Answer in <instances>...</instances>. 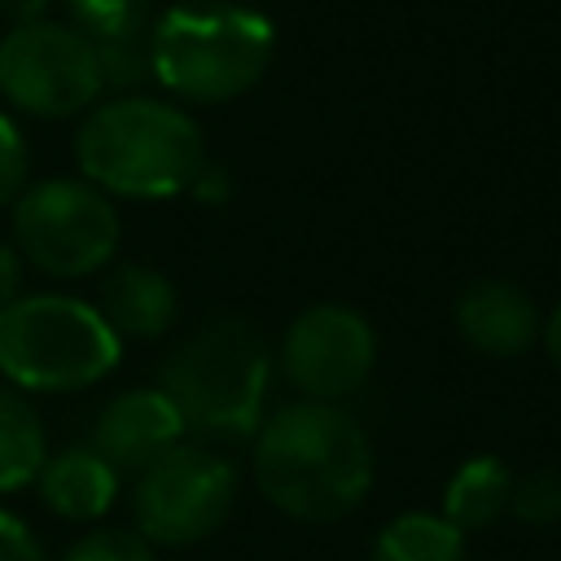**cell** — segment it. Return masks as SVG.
<instances>
[{
  "instance_id": "3",
  "label": "cell",
  "mask_w": 561,
  "mask_h": 561,
  "mask_svg": "<svg viewBox=\"0 0 561 561\" xmlns=\"http://www.w3.org/2000/svg\"><path fill=\"white\" fill-rule=\"evenodd\" d=\"M272 351L254 320L206 316L158 368V390L175 403L184 434L202 443H250L263 425Z\"/></svg>"
},
{
  "instance_id": "21",
  "label": "cell",
  "mask_w": 561,
  "mask_h": 561,
  "mask_svg": "<svg viewBox=\"0 0 561 561\" xmlns=\"http://www.w3.org/2000/svg\"><path fill=\"white\" fill-rule=\"evenodd\" d=\"M0 561H48L35 530L22 517L4 513V508H0Z\"/></svg>"
},
{
  "instance_id": "19",
  "label": "cell",
  "mask_w": 561,
  "mask_h": 561,
  "mask_svg": "<svg viewBox=\"0 0 561 561\" xmlns=\"http://www.w3.org/2000/svg\"><path fill=\"white\" fill-rule=\"evenodd\" d=\"M61 561H158L153 557V543L131 526H96L88 535H79Z\"/></svg>"
},
{
  "instance_id": "24",
  "label": "cell",
  "mask_w": 561,
  "mask_h": 561,
  "mask_svg": "<svg viewBox=\"0 0 561 561\" xmlns=\"http://www.w3.org/2000/svg\"><path fill=\"white\" fill-rule=\"evenodd\" d=\"M48 9H53V0H0V13H4L13 26L39 22V18H48Z\"/></svg>"
},
{
  "instance_id": "18",
  "label": "cell",
  "mask_w": 561,
  "mask_h": 561,
  "mask_svg": "<svg viewBox=\"0 0 561 561\" xmlns=\"http://www.w3.org/2000/svg\"><path fill=\"white\" fill-rule=\"evenodd\" d=\"M508 513L526 526H539V530L561 526V473L557 469H530L526 478H517Z\"/></svg>"
},
{
  "instance_id": "22",
  "label": "cell",
  "mask_w": 561,
  "mask_h": 561,
  "mask_svg": "<svg viewBox=\"0 0 561 561\" xmlns=\"http://www.w3.org/2000/svg\"><path fill=\"white\" fill-rule=\"evenodd\" d=\"M22 272H26V259L18 254V245L0 241V307L22 294Z\"/></svg>"
},
{
  "instance_id": "10",
  "label": "cell",
  "mask_w": 561,
  "mask_h": 561,
  "mask_svg": "<svg viewBox=\"0 0 561 561\" xmlns=\"http://www.w3.org/2000/svg\"><path fill=\"white\" fill-rule=\"evenodd\" d=\"M180 443H184V421L158 386H136L114 394L96 412L88 438V447L101 451L118 473H140Z\"/></svg>"
},
{
  "instance_id": "16",
  "label": "cell",
  "mask_w": 561,
  "mask_h": 561,
  "mask_svg": "<svg viewBox=\"0 0 561 561\" xmlns=\"http://www.w3.org/2000/svg\"><path fill=\"white\" fill-rule=\"evenodd\" d=\"M48 460L44 421L18 386H0V491L31 486Z\"/></svg>"
},
{
  "instance_id": "1",
  "label": "cell",
  "mask_w": 561,
  "mask_h": 561,
  "mask_svg": "<svg viewBox=\"0 0 561 561\" xmlns=\"http://www.w3.org/2000/svg\"><path fill=\"white\" fill-rule=\"evenodd\" d=\"M254 482L294 522H337L373 486V443L342 403L298 399L254 430Z\"/></svg>"
},
{
  "instance_id": "25",
  "label": "cell",
  "mask_w": 561,
  "mask_h": 561,
  "mask_svg": "<svg viewBox=\"0 0 561 561\" xmlns=\"http://www.w3.org/2000/svg\"><path fill=\"white\" fill-rule=\"evenodd\" d=\"M539 337H543V346H548V359L561 368V302H557L552 316L543 320V333H539Z\"/></svg>"
},
{
  "instance_id": "13",
  "label": "cell",
  "mask_w": 561,
  "mask_h": 561,
  "mask_svg": "<svg viewBox=\"0 0 561 561\" xmlns=\"http://www.w3.org/2000/svg\"><path fill=\"white\" fill-rule=\"evenodd\" d=\"M96 311L105 316V324L118 337L153 342V337H162L175 324L180 298H175V285L158 267H149V263H118L101 280Z\"/></svg>"
},
{
  "instance_id": "17",
  "label": "cell",
  "mask_w": 561,
  "mask_h": 561,
  "mask_svg": "<svg viewBox=\"0 0 561 561\" xmlns=\"http://www.w3.org/2000/svg\"><path fill=\"white\" fill-rule=\"evenodd\" d=\"M368 561H469V557H465V535L443 513L412 508L377 530Z\"/></svg>"
},
{
  "instance_id": "12",
  "label": "cell",
  "mask_w": 561,
  "mask_h": 561,
  "mask_svg": "<svg viewBox=\"0 0 561 561\" xmlns=\"http://www.w3.org/2000/svg\"><path fill=\"white\" fill-rule=\"evenodd\" d=\"M70 26L83 31L101 57L105 88H136L149 79V31L153 4L149 0H61Z\"/></svg>"
},
{
  "instance_id": "9",
  "label": "cell",
  "mask_w": 561,
  "mask_h": 561,
  "mask_svg": "<svg viewBox=\"0 0 561 561\" xmlns=\"http://www.w3.org/2000/svg\"><path fill=\"white\" fill-rule=\"evenodd\" d=\"M377 364V333L368 316L346 302L302 307L280 337V373L298 386L302 399L342 403L351 399Z\"/></svg>"
},
{
  "instance_id": "20",
  "label": "cell",
  "mask_w": 561,
  "mask_h": 561,
  "mask_svg": "<svg viewBox=\"0 0 561 561\" xmlns=\"http://www.w3.org/2000/svg\"><path fill=\"white\" fill-rule=\"evenodd\" d=\"M26 136L22 127L0 110V206H9L22 188H26Z\"/></svg>"
},
{
  "instance_id": "8",
  "label": "cell",
  "mask_w": 561,
  "mask_h": 561,
  "mask_svg": "<svg viewBox=\"0 0 561 561\" xmlns=\"http://www.w3.org/2000/svg\"><path fill=\"white\" fill-rule=\"evenodd\" d=\"M105 92L101 57L70 22H22L0 39V96L31 118H75Z\"/></svg>"
},
{
  "instance_id": "23",
  "label": "cell",
  "mask_w": 561,
  "mask_h": 561,
  "mask_svg": "<svg viewBox=\"0 0 561 561\" xmlns=\"http://www.w3.org/2000/svg\"><path fill=\"white\" fill-rule=\"evenodd\" d=\"M188 193H193V197H202V202H224V197L232 193V184H228V175H224V171L202 167V175H197V184H193Z\"/></svg>"
},
{
  "instance_id": "6",
  "label": "cell",
  "mask_w": 561,
  "mask_h": 561,
  "mask_svg": "<svg viewBox=\"0 0 561 561\" xmlns=\"http://www.w3.org/2000/svg\"><path fill=\"white\" fill-rule=\"evenodd\" d=\"M123 237L114 197L83 175L35 180L13 197V245L57 280L101 272Z\"/></svg>"
},
{
  "instance_id": "5",
  "label": "cell",
  "mask_w": 561,
  "mask_h": 561,
  "mask_svg": "<svg viewBox=\"0 0 561 561\" xmlns=\"http://www.w3.org/2000/svg\"><path fill=\"white\" fill-rule=\"evenodd\" d=\"M123 359V337L105 316L70 294H18L0 307V373L9 386L70 394L105 381Z\"/></svg>"
},
{
  "instance_id": "4",
  "label": "cell",
  "mask_w": 561,
  "mask_h": 561,
  "mask_svg": "<svg viewBox=\"0 0 561 561\" xmlns=\"http://www.w3.org/2000/svg\"><path fill=\"white\" fill-rule=\"evenodd\" d=\"M276 53L267 13L232 0H184L153 18L149 75L180 101L219 105L250 92Z\"/></svg>"
},
{
  "instance_id": "7",
  "label": "cell",
  "mask_w": 561,
  "mask_h": 561,
  "mask_svg": "<svg viewBox=\"0 0 561 561\" xmlns=\"http://www.w3.org/2000/svg\"><path fill=\"white\" fill-rule=\"evenodd\" d=\"M237 500V465L210 443H180L136 473L131 522L153 548L210 539Z\"/></svg>"
},
{
  "instance_id": "2",
  "label": "cell",
  "mask_w": 561,
  "mask_h": 561,
  "mask_svg": "<svg viewBox=\"0 0 561 561\" xmlns=\"http://www.w3.org/2000/svg\"><path fill=\"white\" fill-rule=\"evenodd\" d=\"M75 162L83 180L110 197L158 202L197 184L206 145L193 114L175 101L123 92L83 114L75 131Z\"/></svg>"
},
{
  "instance_id": "14",
  "label": "cell",
  "mask_w": 561,
  "mask_h": 561,
  "mask_svg": "<svg viewBox=\"0 0 561 561\" xmlns=\"http://www.w3.org/2000/svg\"><path fill=\"white\" fill-rule=\"evenodd\" d=\"M118 482H123V473L101 451H92L83 443V447H61L57 456H48L35 478V491H39L44 508H53L57 517L96 522L114 508Z\"/></svg>"
},
{
  "instance_id": "15",
  "label": "cell",
  "mask_w": 561,
  "mask_h": 561,
  "mask_svg": "<svg viewBox=\"0 0 561 561\" xmlns=\"http://www.w3.org/2000/svg\"><path fill=\"white\" fill-rule=\"evenodd\" d=\"M513 469L500 456H469L443 486V517L460 530H491L513 504Z\"/></svg>"
},
{
  "instance_id": "11",
  "label": "cell",
  "mask_w": 561,
  "mask_h": 561,
  "mask_svg": "<svg viewBox=\"0 0 561 561\" xmlns=\"http://www.w3.org/2000/svg\"><path fill=\"white\" fill-rule=\"evenodd\" d=\"M456 329L473 351H482L491 359H517L539 342L543 316L517 280L491 276V280H478L460 294Z\"/></svg>"
}]
</instances>
